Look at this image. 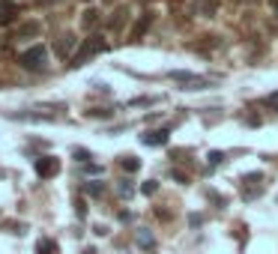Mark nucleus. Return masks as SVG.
Returning <instances> with one entry per match:
<instances>
[{
    "instance_id": "f257e3e1",
    "label": "nucleus",
    "mask_w": 278,
    "mask_h": 254,
    "mask_svg": "<svg viewBox=\"0 0 278 254\" xmlns=\"http://www.w3.org/2000/svg\"><path fill=\"white\" fill-rule=\"evenodd\" d=\"M105 48H108V45H105V39H102V36H90V39H84V45L72 54V63H69V66H72V69H78V66H84L87 60H93L96 54H102Z\"/></svg>"
},
{
    "instance_id": "f03ea898",
    "label": "nucleus",
    "mask_w": 278,
    "mask_h": 254,
    "mask_svg": "<svg viewBox=\"0 0 278 254\" xmlns=\"http://www.w3.org/2000/svg\"><path fill=\"white\" fill-rule=\"evenodd\" d=\"M45 60H48V51L42 45H33V48H27V51H21V54H18V63L24 66V69H30V72L45 69Z\"/></svg>"
},
{
    "instance_id": "7ed1b4c3",
    "label": "nucleus",
    "mask_w": 278,
    "mask_h": 254,
    "mask_svg": "<svg viewBox=\"0 0 278 254\" xmlns=\"http://www.w3.org/2000/svg\"><path fill=\"white\" fill-rule=\"evenodd\" d=\"M36 174L42 177V179H51V177H57L60 174V159H54V156H42V159H36Z\"/></svg>"
},
{
    "instance_id": "20e7f679",
    "label": "nucleus",
    "mask_w": 278,
    "mask_h": 254,
    "mask_svg": "<svg viewBox=\"0 0 278 254\" xmlns=\"http://www.w3.org/2000/svg\"><path fill=\"white\" fill-rule=\"evenodd\" d=\"M141 144L144 147H165L168 144V129H153V132L141 134Z\"/></svg>"
},
{
    "instance_id": "39448f33",
    "label": "nucleus",
    "mask_w": 278,
    "mask_h": 254,
    "mask_svg": "<svg viewBox=\"0 0 278 254\" xmlns=\"http://www.w3.org/2000/svg\"><path fill=\"white\" fill-rule=\"evenodd\" d=\"M75 45H78V39L72 36V33H63V36L57 39V45H54V51H57L60 57H69V54L75 51Z\"/></svg>"
},
{
    "instance_id": "423d86ee",
    "label": "nucleus",
    "mask_w": 278,
    "mask_h": 254,
    "mask_svg": "<svg viewBox=\"0 0 278 254\" xmlns=\"http://www.w3.org/2000/svg\"><path fill=\"white\" fill-rule=\"evenodd\" d=\"M150 21H153V15H141V21H138L135 27H132V42H138L147 33V27H150Z\"/></svg>"
},
{
    "instance_id": "0eeeda50",
    "label": "nucleus",
    "mask_w": 278,
    "mask_h": 254,
    "mask_svg": "<svg viewBox=\"0 0 278 254\" xmlns=\"http://www.w3.org/2000/svg\"><path fill=\"white\" fill-rule=\"evenodd\" d=\"M120 167H123L126 174H138V171H141V159H135V156H123V159H120Z\"/></svg>"
},
{
    "instance_id": "6e6552de",
    "label": "nucleus",
    "mask_w": 278,
    "mask_h": 254,
    "mask_svg": "<svg viewBox=\"0 0 278 254\" xmlns=\"http://www.w3.org/2000/svg\"><path fill=\"white\" fill-rule=\"evenodd\" d=\"M138 245H141L144 251H153L155 248V236L150 230H138Z\"/></svg>"
},
{
    "instance_id": "1a4fd4ad",
    "label": "nucleus",
    "mask_w": 278,
    "mask_h": 254,
    "mask_svg": "<svg viewBox=\"0 0 278 254\" xmlns=\"http://www.w3.org/2000/svg\"><path fill=\"white\" fill-rule=\"evenodd\" d=\"M36 33H39V24H36V21H27V24H21V27H18V39L36 36Z\"/></svg>"
},
{
    "instance_id": "9d476101",
    "label": "nucleus",
    "mask_w": 278,
    "mask_h": 254,
    "mask_svg": "<svg viewBox=\"0 0 278 254\" xmlns=\"http://www.w3.org/2000/svg\"><path fill=\"white\" fill-rule=\"evenodd\" d=\"M36 254H57V242L54 239H39L36 242Z\"/></svg>"
},
{
    "instance_id": "9b49d317",
    "label": "nucleus",
    "mask_w": 278,
    "mask_h": 254,
    "mask_svg": "<svg viewBox=\"0 0 278 254\" xmlns=\"http://www.w3.org/2000/svg\"><path fill=\"white\" fill-rule=\"evenodd\" d=\"M126 18H129V9H117L114 18H111V30H120V27L126 24Z\"/></svg>"
},
{
    "instance_id": "f8f14e48",
    "label": "nucleus",
    "mask_w": 278,
    "mask_h": 254,
    "mask_svg": "<svg viewBox=\"0 0 278 254\" xmlns=\"http://www.w3.org/2000/svg\"><path fill=\"white\" fill-rule=\"evenodd\" d=\"M81 24H84V27H96V24H99V12H96V9H87L84 18H81Z\"/></svg>"
},
{
    "instance_id": "ddd939ff",
    "label": "nucleus",
    "mask_w": 278,
    "mask_h": 254,
    "mask_svg": "<svg viewBox=\"0 0 278 254\" xmlns=\"http://www.w3.org/2000/svg\"><path fill=\"white\" fill-rule=\"evenodd\" d=\"M170 78L180 81V84H188V81H195L198 75H195V72H183V69H177V72H170Z\"/></svg>"
},
{
    "instance_id": "4468645a",
    "label": "nucleus",
    "mask_w": 278,
    "mask_h": 254,
    "mask_svg": "<svg viewBox=\"0 0 278 254\" xmlns=\"http://www.w3.org/2000/svg\"><path fill=\"white\" fill-rule=\"evenodd\" d=\"M87 194H93V197H99V194H105V185L102 182H87V189H84Z\"/></svg>"
},
{
    "instance_id": "2eb2a0df",
    "label": "nucleus",
    "mask_w": 278,
    "mask_h": 254,
    "mask_svg": "<svg viewBox=\"0 0 278 254\" xmlns=\"http://www.w3.org/2000/svg\"><path fill=\"white\" fill-rule=\"evenodd\" d=\"M141 192L150 197V194H155V192H159V182H155V179H147L144 185H141Z\"/></svg>"
},
{
    "instance_id": "dca6fc26",
    "label": "nucleus",
    "mask_w": 278,
    "mask_h": 254,
    "mask_svg": "<svg viewBox=\"0 0 278 254\" xmlns=\"http://www.w3.org/2000/svg\"><path fill=\"white\" fill-rule=\"evenodd\" d=\"M260 194V185H251V189H242V197H246V200H254Z\"/></svg>"
},
{
    "instance_id": "f3484780",
    "label": "nucleus",
    "mask_w": 278,
    "mask_h": 254,
    "mask_svg": "<svg viewBox=\"0 0 278 254\" xmlns=\"http://www.w3.org/2000/svg\"><path fill=\"white\" fill-rule=\"evenodd\" d=\"M221 162H224V152H218V149H213V152H210V164L216 167V164H221Z\"/></svg>"
},
{
    "instance_id": "a211bd4d",
    "label": "nucleus",
    "mask_w": 278,
    "mask_h": 254,
    "mask_svg": "<svg viewBox=\"0 0 278 254\" xmlns=\"http://www.w3.org/2000/svg\"><path fill=\"white\" fill-rule=\"evenodd\" d=\"M75 162L87 164V162H90V152H87V149H75Z\"/></svg>"
},
{
    "instance_id": "6ab92c4d",
    "label": "nucleus",
    "mask_w": 278,
    "mask_h": 254,
    "mask_svg": "<svg viewBox=\"0 0 278 254\" xmlns=\"http://www.w3.org/2000/svg\"><path fill=\"white\" fill-rule=\"evenodd\" d=\"M206 197H210L213 203H218V207H228V197H218L216 192H206Z\"/></svg>"
},
{
    "instance_id": "aec40b11",
    "label": "nucleus",
    "mask_w": 278,
    "mask_h": 254,
    "mask_svg": "<svg viewBox=\"0 0 278 254\" xmlns=\"http://www.w3.org/2000/svg\"><path fill=\"white\" fill-rule=\"evenodd\" d=\"M188 224H192V227H201V224H203V215L192 212V215H188Z\"/></svg>"
},
{
    "instance_id": "412c9836",
    "label": "nucleus",
    "mask_w": 278,
    "mask_h": 254,
    "mask_svg": "<svg viewBox=\"0 0 278 254\" xmlns=\"http://www.w3.org/2000/svg\"><path fill=\"white\" fill-rule=\"evenodd\" d=\"M170 177H173V179H177V182H183V185L188 182V177H185L183 171H170Z\"/></svg>"
},
{
    "instance_id": "4be33fe9",
    "label": "nucleus",
    "mask_w": 278,
    "mask_h": 254,
    "mask_svg": "<svg viewBox=\"0 0 278 254\" xmlns=\"http://www.w3.org/2000/svg\"><path fill=\"white\" fill-rule=\"evenodd\" d=\"M120 194H123V197H132V185H129V182H120Z\"/></svg>"
},
{
    "instance_id": "5701e85b",
    "label": "nucleus",
    "mask_w": 278,
    "mask_h": 254,
    "mask_svg": "<svg viewBox=\"0 0 278 254\" xmlns=\"http://www.w3.org/2000/svg\"><path fill=\"white\" fill-rule=\"evenodd\" d=\"M263 102H266V105H269V108H278V93H272V96H266Z\"/></svg>"
},
{
    "instance_id": "b1692460",
    "label": "nucleus",
    "mask_w": 278,
    "mask_h": 254,
    "mask_svg": "<svg viewBox=\"0 0 278 254\" xmlns=\"http://www.w3.org/2000/svg\"><path fill=\"white\" fill-rule=\"evenodd\" d=\"M75 212H78V215H81V218H84V215H87V207H84V200H78V203H75Z\"/></svg>"
},
{
    "instance_id": "393cba45",
    "label": "nucleus",
    "mask_w": 278,
    "mask_h": 254,
    "mask_svg": "<svg viewBox=\"0 0 278 254\" xmlns=\"http://www.w3.org/2000/svg\"><path fill=\"white\" fill-rule=\"evenodd\" d=\"M272 9H275V15H278V0H272Z\"/></svg>"
}]
</instances>
